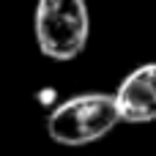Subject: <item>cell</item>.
Segmentation results:
<instances>
[{
    "label": "cell",
    "instance_id": "obj_1",
    "mask_svg": "<svg viewBox=\"0 0 156 156\" xmlns=\"http://www.w3.org/2000/svg\"><path fill=\"white\" fill-rule=\"evenodd\" d=\"M121 123L112 93H77L55 104L47 115V134L66 148H82L107 137Z\"/></svg>",
    "mask_w": 156,
    "mask_h": 156
},
{
    "label": "cell",
    "instance_id": "obj_2",
    "mask_svg": "<svg viewBox=\"0 0 156 156\" xmlns=\"http://www.w3.org/2000/svg\"><path fill=\"white\" fill-rule=\"evenodd\" d=\"M33 33L44 58L69 63L82 55L90 36V14L85 0H36Z\"/></svg>",
    "mask_w": 156,
    "mask_h": 156
},
{
    "label": "cell",
    "instance_id": "obj_3",
    "mask_svg": "<svg viewBox=\"0 0 156 156\" xmlns=\"http://www.w3.org/2000/svg\"><path fill=\"white\" fill-rule=\"evenodd\" d=\"M121 123H154L156 121V60L132 69L112 90Z\"/></svg>",
    "mask_w": 156,
    "mask_h": 156
}]
</instances>
